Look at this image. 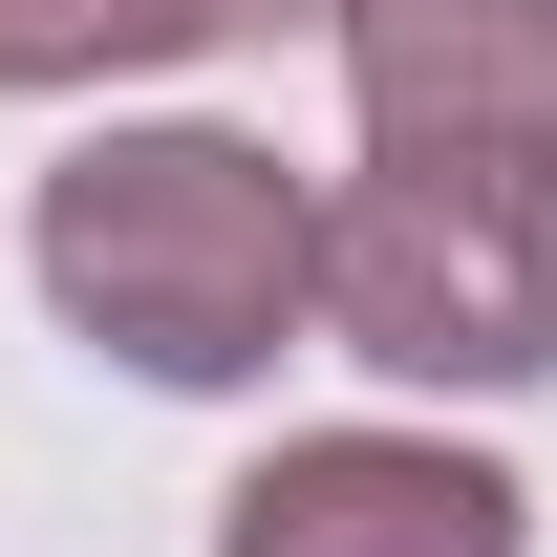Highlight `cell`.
I'll return each mask as SVG.
<instances>
[{"instance_id": "1", "label": "cell", "mask_w": 557, "mask_h": 557, "mask_svg": "<svg viewBox=\"0 0 557 557\" xmlns=\"http://www.w3.org/2000/svg\"><path fill=\"white\" fill-rule=\"evenodd\" d=\"M22 258L65 300V344L129 386H258L322 322V194L258 129H86L22 214Z\"/></svg>"}, {"instance_id": "2", "label": "cell", "mask_w": 557, "mask_h": 557, "mask_svg": "<svg viewBox=\"0 0 557 557\" xmlns=\"http://www.w3.org/2000/svg\"><path fill=\"white\" fill-rule=\"evenodd\" d=\"M322 344L386 386H557V150H364L322 194Z\"/></svg>"}, {"instance_id": "3", "label": "cell", "mask_w": 557, "mask_h": 557, "mask_svg": "<svg viewBox=\"0 0 557 557\" xmlns=\"http://www.w3.org/2000/svg\"><path fill=\"white\" fill-rule=\"evenodd\" d=\"M515 536H536V493L429 429H300L214 493V557H515Z\"/></svg>"}, {"instance_id": "4", "label": "cell", "mask_w": 557, "mask_h": 557, "mask_svg": "<svg viewBox=\"0 0 557 557\" xmlns=\"http://www.w3.org/2000/svg\"><path fill=\"white\" fill-rule=\"evenodd\" d=\"M364 150H557V0H364Z\"/></svg>"}, {"instance_id": "5", "label": "cell", "mask_w": 557, "mask_h": 557, "mask_svg": "<svg viewBox=\"0 0 557 557\" xmlns=\"http://www.w3.org/2000/svg\"><path fill=\"white\" fill-rule=\"evenodd\" d=\"M194 44H214V0H0V86H129Z\"/></svg>"}, {"instance_id": "6", "label": "cell", "mask_w": 557, "mask_h": 557, "mask_svg": "<svg viewBox=\"0 0 557 557\" xmlns=\"http://www.w3.org/2000/svg\"><path fill=\"white\" fill-rule=\"evenodd\" d=\"M278 22H364V0H214V44H278Z\"/></svg>"}]
</instances>
